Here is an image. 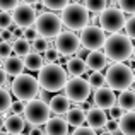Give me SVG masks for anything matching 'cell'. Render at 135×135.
Returning a JSON list of instances; mask_svg holds the SVG:
<instances>
[{
    "instance_id": "obj_4",
    "label": "cell",
    "mask_w": 135,
    "mask_h": 135,
    "mask_svg": "<svg viewBox=\"0 0 135 135\" xmlns=\"http://www.w3.org/2000/svg\"><path fill=\"white\" fill-rule=\"evenodd\" d=\"M40 79L34 75H29V74H21V75L14 77L12 84H10V91L16 96L17 99H22V101H31L38 96L40 92Z\"/></svg>"
},
{
    "instance_id": "obj_7",
    "label": "cell",
    "mask_w": 135,
    "mask_h": 135,
    "mask_svg": "<svg viewBox=\"0 0 135 135\" xmlns=\"http://www.w3.org/2000/svg\"><path fill=\"white\" fill-rule=\"evenodd\" d=\"M34 26L40 31V36L55 38L62 33L63 21H62V17H58L55 12H41L40 16H38Z\"/></svg>"
},
{
    "instance_id": "obj_31",
    "label": "cell",
    "mask_w": 135,
    "mask_h": 135,
    "mask_svg": "<svg viewBox=\"0 0 135 135\" xmlns=\"http://www.w3.org/2000/svg\"><path fill=\"white\" fill-rule=\"evenodd\" d=\"M14 22H16V21H14V14H10L9 10H2V14H0V26L10 27Z\"/></svg>"
},
{
    "instance_id": "obj_24",
    "label": "cell",
    "mask_w": 135,
    "mask_h": 135,
    "mask_svg": "<svg viewBox=\"0 0 135 135\" xmlns=\"http://www.w3.org/2000/svg\"><path fill=\"white\" fill-rule=\"evenodd\" d=\"M118 104L127 111L135 109V91H122V94L118 96Z\"/></svg>"
},
{
    "instance_id": "obj_13",
    "label": "cell",
    "mask_w": 135,
    "mask_h": 135,
    "mask_svg": "<svg viewBox=\"0 0 135 135\" xmlns=\"http://www.w3.org/2000/svg\"><path fill=\"white\" fill-rule=\"evenodd\" d=\"M92 101H94V104L101 106V108L104 109H109L111 106H115L116 103H118V98L115 96V89H111V87H99V89H96L94 96H92Z\"/></svg>"
},
{
    "instance_id": "obj_3",
    "label": "cell",
    "mask_w": 135,
    "mask_h": 135,
    "mask_svg": "<svg viewBox=\"0 0 135 135\" xmlns=\"http://www.w3.org/2000/svg\"><path fill=\"white\" fill-rule=\"evenodd\" d=\"M106 84L115 91H127L130 86L135 84V74L130 65H125L123 62H116L106 70Z\"/></svg>"
},
{
    "instance_id": "obj_5",
    "label": "cell",
    "mask_w": 135,
    "mask_h": 135,
    "mask_svg": "<svg viewBox=\"0 0 135 135\" xmlns=\"http://www.w3.org/2000/svg\"><path fill=\"white\" fill-rule=\"evenodd\" d=\"M89 12L91 10L86 5H80L79 2L69 3L62 10L63 26L67 29H72V31H82L89 24Z\"/></svg>"
},
{
    "instance_id": "obj_25",
    "label": "cell",
    "mask_w": 135,
    "mask_h": 135,
    "mask_svg": "<svg viewBox=\"0 0 135 135\" xmlns=\"http://www.w3.org/2000/svg\"><path fill=\"white\" fill-rule=\"evenodd\" d=\"M14 53L16 55H21V56H26L27 53L33 50V45H31V41L27 40V38L21 36V38H16V41H14Z\"/></svg>"
},
{
    "instance_id": "obj_44",
    "label": "cell",
    "mask_w": 135,
    "mask_h": 135,
    "mask_svg": "<svg viewBox=\"0 0 135 135\" xmlns=\"http://www.w3.org/2000/svg\"><path fill=\"white\" fill-rule=\"evenodd\" d=\"M92 103H94V101H92ZM92 103H91V101H87V99H86V101H82V109H86V111H87V109H91L92 106H94Z\"/></svg>"
},
{
    "instance_id": "obj_14",
    "label": "cell",
    "mask_w": 135,
    "mask_h": 135,
    "mask_svg": "<svg viewBox=\"0 0 135 135\" xmlns=\"http://www.w3.org/2000/svg\"><path fill=\"white\" fill-rule=\"evenodd\" d=\"M106 123H108V115H106L104 108L94 104L91 109H87V125H91L96 132L103 130L106 127Z\"/></svg>"
},
{
    "instance_id": "obj_23",
    "label": "cell",
    "mask_w": 135,
    "mask_h": 135,
    "mask_svg": "<svg viewBox=\"0 0 135 135\" xmlns=\"http://www.w3.org/2000/svg\"><path fill=\"white\" fill-rule=\"evenodd\" d=\"M24 62H26V69H29V70H40L45 65V58L38 51H34V50H31L24 56Z\"/></svg>"
},
{
    "instance_id": "obj_41",
    "label": "cell",
    "mask_w": 135,
    "mask_h": 135,
    "mask_svg": "<svg viewBox=\"0 0 135 135\" xmlns=\"http://www.w3.org/2000/svg\"><path fill=\"white\" fill-rule=\"evenodd\" d=\"M96 130L92 128V127H84V125H80V127H75V130H74V133L75 135H91V133H94Z\"/></svg>"
},
{
    "instance_id": "obj_47",
    "label": "cell",
    "mask_w": 135,
    "mask_h": 135,
    "mask_svg": "<svg viewBox=\"0 0 135 135\" xmlns=\"http://www.w3.org/2000/svg\"><path fill=\"white\" fill-rule=\"evenodd\" d=\"M72 2H80V0H72Z\"/></svg>"
},
{
    "instance_id": "obj_15",
    "label": "cell",
    "mask_w": 135,
    "mask_h": 135,
    "mask_svg": "<svg viewBox=\"0 0 135 135\" xmlns=\"http://www.w3.org/2000/svg\"><path fill=\"white\" fill-rule=\"evenodd\" d=\"M26 118V116H24ZM21 115L17 113H12L9 116H3L2 122V132H9V133H21L26 130V123L27 120H24Z\"/></svg>"
},
{
    "instance_id": "obj_35",
    "label": "cell",
    "mask_w": 135,
    "mask_h": 135,
    "mask_svg": "<svg viewBox=\"0 0 135 135\" xmlns=\"http://www.w3.org/2000/svg\"><path fill=\"white\" fill-rule=\"evenodd\" d=\"M106 132H109V133H118V132H122V127H120V120H116V118H111L108 123H106Z\"/></svg>"
},
{
    "instance_id": "obj_17",
    "label": "cell",
    "mask_w": 135,
    "mask_h": 135,
    "mask_svg": "<svg viewBox=\"0 0 135 135\" xmlns=\"http://www.w3.org/2000/svg\"><path fill=\"white\" fill-rule=\"evenodd\" d=\"M3 69L7 70V74L12 77H17L24 72L26 69V62L21 55H16V56H9V58L3 60Z\"/></svg>"
},
{
    "instance_id": "obj_34",
    "label": "cell",
    "mask_w": 135,
    "mask_h": 135,
    "mask_svg": "<svg viewBox=\"0 0 135 135\" xmlns=\"http://www.w3.org/2000/svg\"><path fill=\"white\" fill-rule=\"evenodd\" d=\"M38 36H40V31H38L36 26H27V27H24V38H27L31 43H33Z\"/></svg>"
},
{
    "instance_id": "obj_10",
    "label": "cell",
    "mask_w": 135,
    "mask_h": 135,
    "mask_svg": "<svg viewBox=\"0 0 135 135\" xmlns=\"http://www.w3.org/2000/svg\"><path fill=\"white\" fill-rule=\"evenodd\" d=\"M91 82L89 79H82L80 75L74 77V79H70L69 82H67L65 86V94L70 98V101L74 103H82L86 101L87 98L91 96Z\"/></svg>"
},
{
    "instance_id": "obj_42",
    "label": "cell",
    "mask_w": 135,
    "mask_h": 135,
    "mask_svg": "<svg viewBox=\"0 0 135 135\" xmlns=\"http://www.w3.org/2000/svg\"><path fill=\"white\" fill-rule=\"evenodd\" d=\"M16 40V36H14V31L10 29V27H2V40L3 41H10V40Z\"/></svg>"
},
{
    "instance_id": "obj_12",
    "label": "cell",
    "mask_w": 135,
    "mask_h": 135,
    "mask_svg": "<svg viewBox=\"0 0 135 135\" xmlns=\"http://www.w3.org/2000/svg\"><path fill=\"white\" fill-rule=\"evenodd\" d=\"M38 16H36V9H34L31 3H26L24 2L22 5H17L14 9V21H16L17 26H22V27H27V26H33L36 22Z\"/></svg>"
},
{
    "instance_id": "obj_26",
    "label": "cell",
    "mask_w": 135,
    "mask_h": 135,
    "mask_svg": "<svg viewBox=\"0 0 135 135\" xmlns=\"http://www.w3.org/2000/svg\"><path fill=\"white\" fill-rule=\"evenodd\" d=\"M0 98H2V103H0V113H2V116H7V111H12V94H10L9 91L3 87L2 91H0Z\"/></svg>"
},
{
    "instance_id": "obj_1",
    "label": "cell",
    "mask_w": 135,
    "mask_h": 135,
    "mask_svg": "<svg viewBox=\"0 0 135 135\" xmlns=\"http://www.w3.org/2000/svg\"><path fill=\"white\" fill-rule=\"evenodd\" d=\"M38 79L40 84L45 91L48 92H58L65 89L67 82H69V72L67 69H63L62 63H45L40 70H38Z\"/></svg>"
},
{
    "instance_id": "obj_8",
    "label": "cell",
    "mask_w": 135,
    "mask_h": 135,
    "mask_svg": "<svg viewBox=\"0 0 135 135\" xmlns=\"http://www.w3.org/2000/svg\"><path fill=\"white\" fill-rule=\"evenodd\" d=\"M106 34L103 27H98L96 24H87L82 31H80V41L86 50H101L106 45Z\"/></svg>"
},
{
    "instance_id": "obj_33",
    "label": "cell",
    "mask_w": 135,
    "mask_h": 135,
    "mask_svg": "<svg viewBox=\"0 0 135 135\" xmlns=\"http://www.w3.org/2000/svg\"><path fill=\"white\" fill-rule=\"evenodd\" d=\"M12 51H14V46L10 45V41H3L2 40V45H0V56L5 60V58H9V56H10V53H12Z\"/></svg>"
},
{
    "instance_id": "obj_18",
    "label": "cell",
    "mask_w": 135,
    "mask_h": 135,
    "mask_svg": "<svg viewBox=\"0 0 135 135\" xmlns=\"http://www.w3.org/2000/svg\"><path fill=\"white\" fill-rule=\"evenodd\" d=\"M50 106L55 115H67L70 111V98L67 94H56L50 99Z\"/></svg>"
},
{
    "instance_id": "obj_40",
    "label": "cell",
    "mask_w": 135,
    "mask_h": 135,
    "mask_svg": "<svg viewBox=\"0 0 135 135\" xmlns=\"http://www.w3.org/2000/svg\"><path fill=\"white\" fill-rule=\"evenodd\" d=\"M108 111H109V118H116V120H120V118L123 116V108H122L120 104H118V106H111Z\"/></svg>"
},
{
    "instance_id": "obj_28",
    "label": "cell",
    "mask_w": 135,
    "mask_h": 135,
    "mask_svg": "<svg viewBox=\"0 0 135 135\" xmlns=\"http://www.w3.org/2000/svg\"><path fill=\"white\" fill-rule=\"evenodd\" d=\"M86 7L94 14H101L104 9H108V0H86Z\"/></svg>"
},
{
    "instance_id": "obj_21",
    "label": "cell",
    "mask_w": 135,
    "mask_h": 135,
    "mask_svg": "<svg viewBox=\"0 0 135 135\" xmlns=\"http://www.w3.org/2000/svg\"><path fill=\"white\" fill-rule=\"evenodd\" d=\"M67 122L72 127H80L84 123H87V113H84L82 106L77 108H70V111L67 113Z\"/></svg>"
},
{
    "instance_id": "obj_45",
    "label": "cell",
    "mask_w": 135,
    "mask_h": 135,
    "mask_svg": "<svg viewBox=\"0 0 135 135\" xmlns=\"http://www.w3.org/2000/svg\"><path fill=\"white\" fill-rule=\"evenodd\" d=\"M22 2H26V3H31V5H36V3H40L41 0H22Z\"/></svg>"
},
{
    "instance_id": "obj_37",
    "label": "cell",
    "mask_w": 135,
    "mask_h": 135,
    "mask_svg": "<svg viewBox=\"0 0 135 135\" xmlns=\"http://www.w3.org/2000/svg\"><path fill=\"white\" fill-rule=\"evenodd\" d=\"M58 50H55V48H48L45 51V62L46 63H51V62H56L58 60Z\"/></svg>"
},
{
    "instance_id": "obj_46",
    "label": "cell",
    "mask_w": 135,
    "mask_h": 135,
    "mask_svg": "<svg viewBox=\"0 0 135 135\" xmlns=\"http://www.w3.org/2000/svg\"><path fill=\"white\" fill-rule=\"evenodd\" d=\"M133 58H135V45H133Z\"/></svg>"
},
{
    "instance_id": "obj_29",
    "label": "cell",
    "mask_w": 135,
    "mask_h": 135,
    "mask_svg": "<svg viewBox=\"0 0 135 135\" xmlns=\"http://www.w3.org/2000/svg\"><path fill=\"white\" fill-rule=\"evenodd\" d=\"M41 3L48 10H63L70 3V0H41Z\"/></svg>"
},
{
    "instance_id": "obj_9",
    "label": "cell",
    "mask_w": 135,
    "mask_h": 135,
    "mask_svg": "<svg viewBox=\"0 0 135 135\" xmlns=\"http://www.w3.org/2000/svg\"><path fill=\"white\" fill-rule=\"evenodd\" d=\"M50 115H51V106L46 104L41 99H31L26 104V111H24V116H26L27 122L34 123V125H43L50 120Z\"/></svg>"
},
{
    "instance_id": "obj_38",
    "label": "cell",
    "mask_w": 135,
    "mask_h": 135,
    "mask_svg": "<svg viewBox=\"0 0 135 135\" xmlns=\"http://www.w3.org/2000/svg\"><path fill=\"white\" fill-rule=\"evenodd\" d=\"M26 101H22V99H17L16 103L12 104V113H17V115H24V111H26Z\"/></svg>"
},
{
    "instance_id": "obj_39",
    "label": "cell",
    "mask_w": 135,
    "mask_h": 135,
    "mask_svg": "<svg viewBox=\"0 0 135 135\" xmlns=\"http://www.w3.org/2000/svg\"><path fill=\"white\" fill-rule=\"evenodd\" d=\"M17 5H19V0H0L2 10H14Z\"/></svg>"
},
{
    "instance_id": "obj_43",
    "label": "cell",
    "mask_w": 135,
    "mask_h": 135,
    "mask_svg": "<svg viewBox=\"0 0 135 135\" xmlns=\"http://www.w3.org/2000/svg\"><path fill=\"white\" fill-rule=\"evenodd\" d=\"M43 132H46V130L41 128V125H34L33 130H31V135H38V133H43Z\"/></svg>"
},
{
    "instance_id": "obj_36",
    "label": "cell",
    "mask_w": 135,
    "mask_h": 135,
    "mask_svg": "<svg viewBox=\"0 0 135 135\" xmlns=\"http://www.w3.org/2000/svg\"><path fill=\"white\" fill-rule=\"evenodd\" d=\"M125 31L132 40H135V14H132L130 19H127V24H125Z\"/></svg>"
},
{
    "instance_id": "obj_6",
    "label": "cell",
    "mask_w": 135,
    "mask_h": 135,
    "mask_svg": "<svg viewBox=\"0 0 135 135\" xmlns=\"http://www.w3.org/2000/svg\"><path fill=\"white\" fill-rule=\"evenodd\" d=\"M125 24H127V19H125V12L122 9L108 7L99 14V26L109 34L120 33L125 27Z\"/></svg>"
},
{
    "instance_id": "obj_30",
    "label": "cell",
    "mask_w": 135,
    "mask_h": 135,
    "mask_svg": "<svg viewBox=\"0 0 135 135\" xmlns=\"http://www.w3.org/2000/svg\"><path fill=\"white\" fill-rule=\"evenodd\" d=\"M48 48H50V41L46 40L45 36H41V38L38 36L36 40L33 41V50H34V51H38V53H43V55H45V51Z\"/></svg>"
},
{
    "instance_id": "obj_11",
    "label": "cell",
    "mask_w": 135,
    "mask_h": 135,
    "mask_svg": "<svg viewBox=\"0 0 135 135\" xmlns=\"http://www.w3.org/2000/svg\"><path fill=\"white\" fill-rule=\"evenodd\" d=\"M56 50H58L60 55L63 56H70V55H75L79 51L80 45V36H77L72 29H67V31H62V33L56 36Z\"/></svg>"
},
{
    "instance_id": "obj_22",
    "label": "cell",
    "mask_w": 135,
    "mask_h": 135,
    "mask_svg": "<svg viewBox=\"0 0 135 135\" xmlns=\"http://www.w3.org/2000/svg\"><path fill=\"white\" fill-rule=\"evenodd\" d=\"M120 127H122V133L127 135H135V111L125 113V115L120 118Z\"/></svg>"
},
{
    "instance_id": "obj_27",
    "label": "cell",
    "mask_w": 135,
    "mask_h": 135,
    "mask_svg": "<svg viewBox=\"0 0 135 135\" xmlns=\"http://www.w3.org/2000/svg\"><path fill=\"white\" fill-rule=\"evenodd\" d=\"M89 82H91V87L96 91L106 84V75H103L101 70H92V74L89 75Z\"/></svg>"
},
{
    "instance_id": "obj_19",
    "label": "cell",
    "mask_w": 135,
    "mask_h": 135,
    "mask_svg": "<svg viewBox=\"0 0 135 135\" xmlns=\"http://www.w3.org/2000/svg\"><path fill=\"white\" fill-rule=\"evenodd\" d=\"M89 70H103L108 63V55L106 51H99V50H92L86 58Z\"/></svg>"
},
{
    "instance_id": "obj_16",
    "label": "cell",
    "mask_w": 135,
    "mask_h": 135,
    "mask_svg": "<svg viewBox=\"0 0 135 135\" xmlns=\"http://www.w3.org/2000/svg\"><path fill=\"white\" fill-rule=\"evenodd\" d=\"M69 125L67 120L60 118V116H53L45 123V130L48 135H65L69 133Z\"/></svg>"
},
{
    "instance_id": "obj_32",
    "label": "cell",
    "mask_w": 135,
    "mask_h": 135,
    "mask_svg": "<svg viewBox=\"0 0 135 135\" xmlns=\"http://www.w3.org/2000/svg\"><path fill=\"white\" fill-rule=\"evenodd\" d=\"M118 5L125 14H135V0H118Z\"/></svg>"
},
{
    "instance_id": "obj_2",
    "label": "cell",
    "mask_w": 135,
    "mask_h": 135,
    "mask_svg": "<svg viewBox=\"0 0 135 135\" xmlns=\"http://www.w3.org/2000/svg\"><path fill=\"white\" fill-rule=\"evenodd\" d=\"M104 51L108 55V58H111L113 62H127V60H130V56H133L132 38L128 34L113 33L106 40Z\"/></svg>"
},
{
    "instance_id": "obj_20",
    "label": "cell",
    "mask_w": 135,
    "mask_h": 135,
    "mask_svg": "<svg viewBox=\"0 0 135 135\" xmlns=\"http://www.w3.org/2000/svg\"><path fill=\"white\" fill-rule=\"evenodd\" d=\"M65 69H67V72H69L70 75L77 77V75H84V74H86V70L89 69V67H87V62H86V60H82L80 56H74V58L67 60Z\"/></svg>"
}]
</instances>
